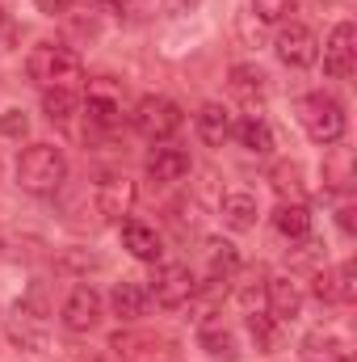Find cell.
Segmentation results:
<instances>
[{
    "instance_id": "603a6c76",
    "label": "cell",
    "mask_w": 357,
    "mask_h": 362,
    "mask_svg": "<svg viewBox=\"0 0 357 362\" xmlns=\"http://www.w3.org/2000/svg\"><path fill=\"white\" fill-rule=\"evenodd\" d=\"M240 270V253L231 240H206V278L210 282H227Z\"/></svg>"
},
{
    "instance_id": "4dcf8cb0",
    "label": "cell",
    "mask_w": 357,
    "mask_h": 362,
    "mask_svg": "<svg viewBox=\"0 0 357 362\" xmlns=\"http://www.w3.org/2000/svg\"><path fill=\"white\" fill-rule=\"evenodd\" d=\"M25 131H30L25 110H4V114H0V135H8V139H25Z\"/></svg>"
},
{
    "instance_id": "484cf974",
    "label": "cell",
    "mask_w": 357,
    "mask_h": 362,
    "mask_svg": "<svg viewBox=\"0 0 357 362\" xmlns=\"http://www.w3.org/2000/svg\"><path fill=\"white\" fill-rule=\"evenodd\" d=\"M80 110V93L76 89H42V114L55 122V127H68Z\"/></svg>"
},
{
    "instance_id": "836d02e7",
    "label": "cell",
    "mask_w": 357,
    "mask_h": 362,
    "mask_svg": "<svg viewBox=\"0 0 357 362\" xmlns=\"http://www.w3.org/2000/svg\"><path fill=\"white\" fill-rule=\"evenodd\" d=\"M198 4H202V0H164V8H169V13H193Z\"/></svg>"
},
{
    "instance_id": "4fadbf2b",
    "label": "cell",
    "mask_w": 357,
    "mask_h": 362,
    "mask_svg": "<svg viewBox=\"0 0 357 362\" xmlns=\"http://www.w3.org/2000/svg\"><path fill=\"white\" fill-rule=\"evenodd\" d=\"M265 312L277 325H290L303 316V291L294 278H269L265 282Z\"/></svg>"
},
{
    "instance_id": "5bb4252c",
    "label": "cell",
    "mask_w": 357,
    "mask_h": 362,
    "mask_svg": "<svg viewBox=\"0 0 357 362\" xmlns=\"http://www.w3.org/2000/svg\"><path fill=\"white\" fill-rule=\"evenodd\" d=\"M231 110L223 105V101H206L198 114H193V131H198V139L206 144V148H223L227 139H231Z\"/></svg>"
},
{
    "instance_id": "d6a6232c",
    "label": "cell",
    "mask_w": 357,
    "mask_h": 362,
    "mask_svg": "<svg viewBox=\"0 0 357 362\" xmlns=\"http://www.w3.org/2000/svg\"><path fill=\"white\" fill-rule=\"evenodd\" d=\"M337 223H341V232H345V236H353V202H345V206L337 211Z\"/></svg>"
},
{
    "instance_id": "d590c367",
    "label": "cell",
    "mask_w": 357,
    "mask_h": 362,
    "mask_svg": "<svg viewBox=\"0 0 357 362\" xmlns=\"http://www.w3.org/2000/svg\"><path fill=\"white\" fill-rule=\"evenodd\" d=\"M0 177H4V160H0Z\"/></svg>"
},
{
    "instance_id": "ba28073f",
    "label": "cell",
    "mask_w": 357,
    "mask_h": 362,
    "mask_svg": "<svg viewBox=\"0 0 357 362\" xmlns=\"http://www.w3.org/2000/svg\"><path fill=\"white\" fill-rule=\"evenodd\" d=\"M101 295L92 291L89 282H80V286H72L68 291V299H63V308H59V320H63V329L68 333H92L97 325H101Z\"/></svg>"
},
{
    "instance_id": "8992f818",
    "label": "cell",
    "mask_w": 357,
    "mask_h": 362,
    "mask_svg": "<svg viewBox=\"0 0 357 362\" xmlns=\"http://www.w3.org/2000/svg\"><path fill=\"white\" fill-rule=\"evenodd\" d=\"M92 206H97V215L105 223H122V215H131V206H135V181L126 177V173L97 177V185H92Z\"/></svg>"
},
{
    "instance_id": "9a60e30c",
    "label": "cell",
    "mask_w": 357,
    "mask_h": 362,
    "mask_svg": "<svg viewBox=\"0 0 357 362\" xmlns=\"http://www.w3.org/2000/svg\"><path fill=\"white\" fill-rule=\"evenodd\" d=\"M152 308V291L139 282V278H122V282H114V291H109V312L118 316V320H139L143 312Z\"/></svg>"
},
{
    "instance_id": "7c38bea8",
    "label": "cell",
    "mask_w": 357,
    "mask_h": 362,
    "mask_svg": "<svg viewBox=\"0 0 357 362\" xmlns=\"http://www.w3.org/2000/svg\"><path fill=\"white\" fill-rule=\"evenodd\" d=\"M118 232H122V249H126L135 262L156 266V262L164 257V240H160V232H156L152 223H143V219H122Z\"/></svg>"
},
{
    "instance_id": "d6986e66",
    "label": "cell",
    "mask_w": 357,
    "mask_h": 362,
    "mask_svg": "<svg viewBox=\"0 0 357 362\" xmlns=\"http://www.w3.org/2000/svg\"><path fill=\"white\" fill-rule=\"evenodd\" d=\"M315 299L320 303H353V295H357V282H353V262H345L341 270H320L315 274Z\"/></svg>"
},
{
    "instance_id": "277c9868",
    "label": "cell",
    "mask_w": 357,
    "mask_h": 362,
    "mask_svg": "<svg viewBox=\"0 0 357 362\" xmlns=\"http://www.w3.org/2000/svg\"><path fill=\"white\" fill-rule=\"evenodd\" d=\"M298 122H303L307 139H315V144H324V148L341 144V139H345V127H349L345 105H341L332 93H307V97L298 101Z\"/></svg>"
},
{
    "instance_id": "3957f363",
    "label": "cell",
    "mask_w": 357,
    "mask_h": 362,
    "mask_svg": "<svg viewBox=\"0 0 357 362\" xmlns=\"http://www.w3.org/2000/svg\"><path fill=\"white\" fill-rule=\"evenodd\" d=\"M4 337H8V346H13L25 362H47V350H51V325H47L42 308H34L30 299L13 303V308L4 312Z\"/></svg>"
},
{
    "instance_id": "e0dca14e",
    "label": "cell",
    "mask_w": 357,
    "mask_h": 362,
    "mask_svg": "<svg viewBox=\"0 0 357 362\" xmlns=\"http://www.w3.org/2000/svg\"><path fill=\"white\" fill-rule=\"evenodd\" d=\"M198 346H202L210 358H219V362H236L240 358V341H236V333H231L223 320H214V316H202V320H198Z\"/></svg>"
},
{
    "instance_id": "ffe728a7",
    "label": "cell",
    "mask_w": 357,
    "mask_h": 362,
    "mask_svg": "<svg viewBox=\"0 0 357 362\" xmlns=\"http://www.w3.org/2000/svg\"><path fill=\"white\" fill-rule=\"evenodd\" d=\"M273 228H277V236H286V240H307V236H311V211H307V202H277Z\"/></svg>"
},
{
    "instance_id": "d4e9b609",
    "label": "cell",
    "mask_w": 357,
    "mask_h": 362,
    "mask_svg": "<svg viewBox=\"0 0 357 362\" xmlns=\"http://www.w3.org/2000/svg\"><path fill=\"white\" fill-rule=\"evenodd\" d=\"M38 253H42V240L34 232L0 228V257H8V262H34Z\"/></svg>"
},
{
    "instance_id": "44dd1931",
    "label": "cell",
    "mask_w": 357,
    "mask_h": 362,
    "mask_svg": "<svg viewBox=\"0 0 357 362\" xmlns=\"http://www.w3.org/2000/svg\"><path fill=\"white\" fill-rule=\"evenodd\" d=\"M231 135H236V139H240V148H244V152H253V156H269V152H273V131H269L265 118H257V114L240 118V122L231 127Z\"/></svg>"
},
{
    "instance_id": "4316f807",
    "label": "cell",
    "mask_w": 357,
    "mask_h": 362,
    "mask_svg": "<svg viewBox=\"0 0 357 362\" xmlns=\"http://www.w3.org/2000/svg\"><path fill=\"white\" fill-rule=\"evenodd\" d=\"M303 354L307 362H349V346L337 337V333H311L307 341H303Z\"/></svg>"
},
{
    "instance_id": "6da1fadb",
    "label": "cell",
    "mask_w": 357,
    "mask_h": 362,
    "mask_svg": "<svg viewBox=\"0 0 357 362\" xmlns=\"http://www.w3.org/2000/svg\"><path fill=\"white\" fill-rule=\"evenodd\" d=\"M68 181V156L63 148L55 144H30L21 156H17V185L34 198H51L59 194Z\"/></svg>"
},
{
    "instance_id": "9c48e42d",
    "label": "cell",
    "mask_w": 357,
    "mask_h": 362,
    "mask_svg": "<svg viewBox=\"0 0 357 362\" xmlns=\"http://www.w3.org/2000/svg\"><path fill=\"white\" fill-rule=\"evenodd\" d=\"M273 51H277V59H282L286 68H311V64L320 59V42H315V34H311L303 21L282 25V30H277Z\"/></svg>"
},
{
    "instance_id": "7a4b0ae2",
    "label": "cell",
    "mask_w": 357,
    "mask_h": 362,
    "mask_svg": "<svg viewBox=\"0 0 357 362\" xmlns=\"http://www.w3.org/2000/svg\"><path fill=\"white\" fill-rule=\"evenodd\" d=\"M25 72L42 89H76L85 81V64L68 42H38L25 55Z\"/></svg>"
},
{
    "instance_id": "30bf717a",
    "label": "cell",
    "mask_w": 357,
    "mask_h": 362,
    "mask_svg": "<svg viewBox=\"0 0 357 362\" xmlns=\"http://www.w3.org/2000/svg\"><path fill=\"white\" fill-rule=\"evenodd\" d=\"M353 59H357V30L353 21H341L328 42H324V72L332 81H349L353 76Z\"/></svg>"
},
{
    "instance_id": "f1b7e54d",
    "label": "cell",
    "mask_w": 357,
    "mask_h": 362,
    "mask_svg": "<svg viewBox=\"0 0 357 362\" xmlns=\"http://www.w3.org/2000/svg\"><path fill=\"white\" fill-rule=\"evenodd\" d=\"M324 177H328V185H337V189H349V181H353V169H349V148H337V152H332V160L324 165Z\"/></svg>"
},
{
    "instance_id": "83f0119b",
    "label": "cell",
    "mask_w": 357,
    "mask_h": 362,
    "mask_svg": "<svg viewBox=\"0 0 357 362\" xmlns=\"http://www.w3.org/2000/svg\"><path fill=\"white\" fill-rule=\"evenodd\" d=\"M248 333H253V341H257V350L261 354H269L273 346H277V320L269 316V312H248Z\"/></svg>"
},
{
    "instance_id": "2e32d148",
    "label": "cell",
    "mask_w": 357,
    "mask_h": 362,
    "mask_svg": "<svg viewBox=\"0 0 357 362\" xmlns=\"http://www.w3.org/2000/svg\"><path fill=\"white\" fill-rule=\"evenodd\" d=\"M257 215H261V206H257V194H248V189H227L219 198V219L231 232H253Z\"/></svg>"
},
{
    "instance_id": "e575fe53",
    "label": "cell",
    "mask_w": 357,
    "mask_h": 362,
    "mask_svg": "<svg viewBox=\"0 0 357 362\" xmlns=\"http://www.w3.org/2000/svg\"><path fill=\"white\" fill-rule=\"evenodd\" d=\"M34 4H38L42 13H63V8H68L72 0H34Z\"/></svg>"
},
{
    "instance_id": "f546056e",
    "label": "cell",
    "mask_w": 357,
    "mask_h": 362,
    "mask_svg": "<svg viewBox=\"0 0 357 362\" xmlns=\"http://www.w3.org/2000/svg\"><path fill=\"white\" fill-rule=\"evenodd\" d=\"M294 8H298V0H253V13H257L261 21H269V25L286 21Z\"/></svg>"
},
{
    "instance_id": "ac0fdd59",
    "label": "cell",
    "mask_w": 357,
    "mask_h": 362,
    "mask_svg": "<svg viewBox=\"0 0 357 362\" xmlns=\"http://www.w3.org/2000/svg\"><path fill=\"white\" fill-rule=\"evenodd\" d=\"M189 173V152L185 148H173V144H156L152 156H147V177L156 185H173Z\"/></svg>"
},
{
    "instance_id": "8fae6325",
    "label": "cell",
    "mask_w": 357,
    "mask_h": 362,
    "mask_svg": "<svg viewBox=\"0 0 357 362\" xmlns=\"http://www.w3.org/2000/svg\"><path fill=\"white\" fill-rule=\"evenodd\" d=\"M89 131L92 135H114L122 127V93L109 89V85H92L89 89Z\"/></svg>"
},
{
    "instance_id": "cb8c5ba5",
    "label": "cell",
    "mask_w": 357,
    "mask_h": 362,
    "mask_svg": "<svg viewBox=\"0 0 357 362\" xmlns=\"http://www.w3.org/2000/svg\"><path fill=\"white\" fill-rule=\"evenodd\" d=\"M269 181H273V189H277L282 202H303V194H307V181H303V165H298V160L273 165V169H269Z\"/></svg>"
},
{
    "instance_id": "52a82bcc",
    "label": "cell",
    "mask_w": 357,
    "mask_h": 362,
    "mask_svg": "<svg viewBox=\"0 0 357 362\" xmlns=\"http://www.w3.org/2000/svg\"><path fill=\"white\" fill-rule=\"evenodd\" d=\"M147 291H152V299H156L160 308L177 312V308H185V303L198 295V278H193L189 266H160Z\"/></svg>"
},
{
    "instance_id": "7402d4cb",
    "label": "cell",
    "mask_w": 357,
    "mask_h": 362,
    "mask_svg": "<svg viewBox=\"0 0 357 362\" xmlns=\"http://www.w3.org/2000/svg\"><path fill=\"white\" fill-rule=\"evenodd\" d=\"M231 81V93L244 101V105H257V101H265V72L257 68V64H236L231 72H227Z\"/></svg>"
},
{
    "instance_id": "1f68e13d",
    "label": "cell",
    "mask_w": 357,
    "mask_h": 362,
    "mask_svg": "<svg viewBox=\"0 0 357 362\" xmlns=\"http://www.w3.org/2000/svg\"><path fill=\"white\" fill-rule=\"evenodd\" d=\"M17 42H21V25L0 8V55H13V51H17Z\"/></svg>"
},
{
    "instance_id": "5b68a950",
    "label": "cell",
    "mask_w": 357,
    "mask_h": 362,
    "mask_svg": "<svg viewBox=\"0 0 357 362\" xmlns=\"http://www.w3.org/2000/svg\"><path fill=\"white\" fill-rule=\"evenodd\" d=\"M131 122H135V131H139L143 139H152V144H169V139L181 131L185 114H181V105L173 101V97L152 93V97H143V101L131 110Z\"/></svg>"
}]
</instances>
